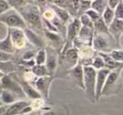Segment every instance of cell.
<instances>
[{
	"label": "cell",
	"mask_w": 123,
	"mask_h": 115,
	"mask_svg": "<svg viewBox=\"0 0 123 115\" xmlns=\"http://www.w3.org/2000/svg\"><path fill=\"white\" fill-rule=\"evenodd\" d=\"M91 1H79V7L78 10V14H84L87 10L90 9Z\"/></svg>",
	"instance_id": "obj_28"
},
{
	"label": "cell",
	"mask_w": 123,
	"mask_h": 115,
	"mask_svg": "<svg viewBox=\"0 0 123 115\" xmlns=\"http://www.w3.org/2000/svg\"><path fill=\"white\" fill-rule=\"evenodd\" d=\"M46 37L49 38L51 40L56 41V42H58V41H59V37H58L57 34H55V33L47 31V32H46Z\"/></svg>",
	"instance_id": "obj_35"
},
{
	"label": "cell",
	"mask_w": 123,
	"mask_h": 115,
	"mask_svg": "<svg viewBox=\"0 0 123 115\" xmlns=\"http://www.w3.org/2000/svg\"><path fill=\"white\" fill-rule=\"evenodd\" d=\"M115 19H123V9H122V1H120L118 5L114 10Z\"/></svg>",
	"instance_id": "obj_31"
},
{
	"label": "cell",
	"mask_w": 123,
	"mask_h": 115,
	"mask_svg": "<svg viewBox=\"0 0 123 115\" xmlns=\"http://www.w3.org/2000/svg\"><path fill=\"white\" fill-rule=\"evenodd\" d=\"M46 55V67L47 69L48 72L52 73L53 71L56 69V56L52 51H50V53Z\"/></svg>",
	"instance_id": "obj_20"
},
{
	"label": "cell",
	"mask_w": 123,
	"mask_h": 115,
	"mask_svg": "<svg viewBox=\"0 0 123 115\" xmlns=\"http://www.w3.org/2000/svg\"><path fill=\"white\" fill-rule=\"evenodd\" d=\"M24 34H25V35H26V37L28 38V40H29L34 46H36V47H38V48L43 47L44 42H43L42 39H41V37H39V36H38L36 33L33 32L32 30H31V29L26 28V29H25Z\"/></svg>",
	"instance_id": "obj_18"
},
{
	"label": "cell",
	"mask_w": 123,
	"mask_h": 115,
	"mask_svg": "<svg viewBox=\"0 0 123 115\" xmlns=\"http://www.w3.org/2000/svg\"><path fill=\"white\" fill-rule=\"evenodd\" d=\"M106 7H107V1H99V0H98V1H91L90 9L95 11L96 13H98L100 16L104 13Z\"/></svg>",
	"instance_id": "obj_21"
},
{
	"label": "cell",
	"mask_w": 123,
	"mask_h": 115,
	"mask_svg": "<svg viewBox=\"0 0 123 115\" xmlns=\"http://www.w3.org/2000/svg\"><path fill=\"white\" fill-rule=\"evenodd\" d=\"M70 75L72 76L75 84L84 89V70L81 64H77L74 67L70 69Z\"/></svg>",
	"instance_id": "obj_12"
},
{
	"label": "cell",
	"mask_w": 123,
	"mask_h": 115,
	"mask_svg": "<svg viewBox=\"0 0 123 115\" xmlns=\"http://www.w3.org/2000/svg\"><path fill=\"white\" fill-rule=\"evenodd\" d=\"M44 115H56L54 112H47V113H44Z\"/></svg>",
	"instance_id": "obj_39"
},
{
	"label": "cell",
	"mask_w": 123,
	"mask_h": 115,
	"mask_svg": "<svg viewBox=\"0 0 123 115\" xmlns=\"http://www.w3.org/2000/svg\"><path fill=\"white\" fill-rule=\"evenodd\" d=\"M2 90V86H1V81H0V92Z\"/></svg>",
	"instance_id": "obj_42"
},
{
	"label": "cell",
	"mask_w": 123,
	"mask_h": 115,
	"mask_svg": "<svg viewBox=\"0 0 123 115\" xmlns=\"http://www.w3.org/2000/svg\"><path fill=\"white\" fill-rule=\"evenodd\" d=\"M84 14H85L89 18V19L92 21L93 24H94V23H95L96 21L99 19V18H101V16L99 15L98 13H96L95 11H94L93 9H89V10H87L85 13H84Z\"/></svg>",
	"instance_id": "obj_30"
},
{
	"label": "cell",
	"mask_w": 123,
	"mask_h": 115,
	"mask_svg": "<svg viewBox=\"0 0 123 115\" xmlns=\"http://www.w3.org/2000/svg\"><path fill=\"white\" fill-rule=\"evenodd\" d=\"M51 78L49 76H45V77H39L35 82V86L37 88L38 92H44L46 96L47 97L48 90L51 84Z\"/></svg>",
	"instance_id": "obj_13"
},
{
	"label": "cell",
	"mask_w": 123,
	"mask_h": 115,
	"mask_svg": "<svg viewBox=\"0 0 123 115\" xmlns=\"http://www.w3.org/2000/svg\"><path fill=\"white\" fill-rule=\"evenodd\" d=\"M10 7H13V8H20V7H23V6L26 5V4L28 3V1H23V0H16V1H7Z\"/></svg>",
	"instance_id": "obj_32"
},
{
	"label": "cell",
	"mask_w": 123,
	"mask_h": 115,
	"mask_svg": "<svg viewBox=\"0 0 123 115\" xmlns=\"http://www.w3.org/2000/svg\"><path fill=\"white\" fill-rule=\"evenodd\" d=\"M36 54V52L34 51H26V52L24 54V56H23V60H24V61H33V58H35Z\"/></svg>",
	"instance_id": "obj_34"
},
{
	"label": "cell",
	"mask_w": 123,
	"mask_h": 115,
	"mask_svg": "<svg viewBox=\"0 0 123 115\" xmlns=\"http://www.w3.org/2000/svg\"><path fill=\"white\" fill-rule=\"evenodd\" d=\"M92 45L94 49L99 52L108 53L110 51L107 39L101 34H95V35L93 36Z\"/></svg>",
	"instance_id": "obj_9"
},
{
	"label": "cell",
	"mask_w": 123,
	"mask_h": 115,
	"mask_svg": "<svg viewBox=\"0 0 123 115\" xmlns=\"http://www.w3.org/2000/svg\"><path fill=\"white\" fill-rule=\"evenodd\" d=\"M0 21L5 24L9 29H26L25 22L15 9H9L7 12L1 14Z\"/></svg>",
	"instance_id": "obj_2"
},
{
	"label": "cell",
	"mask_w": 123,
	"mask_h": 115,
	"mask_svg": "<svg viewBox=\"0 0 123 115\" xmlns=\"http://www.w3.org/2000/svg\"><path fill=\"white\" fill-rule=\"evenodd\" d=\"M120 1H116V0H110V1H107V6L112 10H115V9L116 8V6L118 5Z\"/></svg>",
	"instance_id": "obj_37"
},
{
	"label": "cell",
	"mask_w": 123,
	"mask_h": 115,
	"mask_svg": "<svg viewBox=\"0 0 123 115\" xmlns=\"http://www.w3.org/2000/svg\"><path fill=\"white\" fill-rule=\"evenodd\" d=\"M32 108L26 101H17L7 107L4 115H21L31 113Z\"/></svg>",
	"instance_id": "obj_5"
},
{
	"label": "cell",
	"mask_w": 123,
	"mask_h": 115,
	"mask_svg": "<svg viewBox=\"0 0 123 115\" xmlns=\"http://www.w3.org/2000/svg\"><path fill=\"white\" fill-rule=\"evenodd\" d=\"M94 29L97 32V34H109V30H108V27L105 25V24L103 21L102 18H99L95 23H94Z\"/></svg>",
	"instance_id": "obj_24"
},
{
	"label": "cell",
	"mask_w": 123,
	"mask_h": 115,
	"mask_svg": "<svg viewBox=\"0 0 123 115\" xmlns=\"http://www.w3.org/2000/svg\"><path fill=\"white\" fill-rule=\"evenodd\" d=\"M79 21H80L81 25L85 26V27H88L91 29H94V24L92 23V21L89 19V18L85 14H82L80 16V19H79Z\"/></svg>",
	"instance_id": "obj_29"
},
{
	"label": "cell",
	"mask_w": 123,
	"mask_h": 115,
	"mask_svg": "<svg viewBox=\"0 0 123 115\" xmlns=\"http://www.w3.org/2000/svg\"><path fill=\"white\" fill-rule=\"evenodd\" d=\"M121 70H120V71H111V72L109 73V75H108L107 78H106V80H105L104 86H103L100 97L105 96V95H110L111 94V92L112 91L114 88L117 87L116 85L117 84L118 81H119V79H120Z\"/></svg>",
	"instance_id": "obj_7"
},
{
	"label": "cell",
	"mask_w": 123,
	"mask_h": 115,
	"mask_svg": "<svg viewBox=\"0 0 123 115\" xmlns=\"http://www.w3.org/2000/svg\"><path fill=\"white\" fill-rule=\"evenodd\" d=\"M31 73L35 76H38V77H45V76H50L49 72H48L45 65H41V66H36V65H35L31 68Z\"/></svg>",
	"instance_id": "obj_22"
},
{
	"label": "cell",
	"mask_w": 123,
	"mask_h": 115,
	"mask_svg": "<svg viewBox=\"0 0 123 115\" xmlns=\"http://www.w3.org/2000/svg\"><path fill=\"white\" fill-rule=\"evenodd\" d=\"M110 57L115 61L116 62L118 63H122L123 61V52L122 50H113L108 54Z\"/></svg>",
	"instance_id": "obj_26"
},
{
	"label": "cell",
	"mask_w": 123,
	"mask_h": 115,
	"mask_svg": "<svg viewBox=\"0 0 123 115\" xmlns=\"http://www.w3.org/2000/svg\"><path fill=\"white\" fill-rule=\"evenodd\" d=\"M84 70V90L88 99L95 103V80L96 71L92 66H83Z\"/></svg>",
	"instance_id": "obj_1"
},
{
	"label": "cell",
	"mask_w": 123,
	"mask_h": 115,
	"mask_svg": "<svg viewBox=\"0 0 123 115\" xmlns=\"http://www.w3.org/2000/svg\"><path fill=\"white\" fill-rule=\"evenodd\" d=\"M81 28V24L79 19H74L70 24H68L67 29V40H66V46L62 51V54H64L65 51L70 49V46H73L74 39L78 36L79 32V29Z\"/></svg>",
	"instance_id": "obj_3"
},
{
	"label": "cell",
	"mask_w": 123,
	"mask_h": 115,
	"mask_svg": "<svg viewBox=\"0 0 123 115\" xmlns=\"http://www.w3.org/2000/svg\"><path fill=\"white\" fill-rule=\"evenodd\" d=\"M109 33L114 35L116 39H119V36L122 34L123 30V19H114L110 26L108 27Z\"/></svg>",
	"instance_id": "obj_14"
},
{
	"label": "cell",
	"mask_w": 123,
	"mask_h": 115,
	"mask_svg": "<svg viewBox=\"0 0 123 115\" xmlns=\"http://www.w3.org/2000/svg\"><path fill=\"white\" fill-rule=\"evenodd\" d=\"M19 86H21L25 94L27 95V97H29L31 99L37 100V99H41V98H42L41 93L38 92L36 91V89H35L33 86H31L29 83L25 82V81H22L19 84Z\"/></svg>",
	"instance_id": "obj_15"
},
{
	"label": "cell",
	"mask_w": 123,
	"mask_h": 115,
	"mask_svg": "<svg viewBox=\"0 0 123 115\" xmlns=\"http://www.w3.org/2000/svg\"><path fill=\"white\" fill-rule=\"evenodd\" d=\"M7 107L5 105H3V106H0V115H4L5 113L6 109H7Z\"/></svg>",
	"instance_id": "obj_38"
},
{
	"label": "cell",
	"mask_w": 123,
	"mask_h": 115,
	"mask_svg": "<svg viewBox=\"0 0 123 115\" xmlns=\"http://www.w3.org/2000/svg\"><path fill=\"white\" fill-rule=\"evenodd\" d=\"M79 59V52L76 48H70L63 54V63L68 69H72L77 65Z\"/></svg>",
	"instance_id": "obj_10"
},
{
	"label": "cell",
	"mask_w": 123,
	"mask_h": 115,
	"mask_svg": "<svg viewBox=\"0 0 123 115\" xmlns=\"http://www.w3.org/2000/svg\"><path fill=\"white\" fill-rule=\"evenodd\" d=\"M0 81H1V86H2L3 90H6V91L14 93L17 97L24 96L25 93L19 83L16 82L11 77H9L8 75H4L0 79Z\"/></svg>",
	"instance_id": "obj_4"
},
{
	"label": "cell",
	"mask_w": 123,
	"mask_h": 115,
	"mask_svg": "<svg viewBox=\"0 0 123 115\" xmlns=\"http://www.w3.org/2000/svg\"><path fill=\"white\" fill-rule=\"evenodd\" d=\"M46 53L45 50L41 49L36 54L35 56V65L36 66H41V65H44L46 62Z\"/></svg>",
	"instance_id": "obj_25"
},
{
	"label": "cell",
	"mask_w": 123,
	"mask_h": 115,
	"mask_svg": "<svg viewBox=\"0 0 123 115\" xmlns=\"http://www.w3.org/2000/svg\"><path fill=\"white\" fill-rule=\"evenodd\" d=\"M15 51V48L13 46V43L11 41L10 33L8 29V34L6 35L5 39L3 40H0V51L5 52L7 54H12Z\"/></svg>",
	"instance_id": "obj_16"
},
{
	"label": "cell",
	"mask_w": 123,
	"mask_h": 115,
	"mask_svg": "<svg viewBox=\"0 0 123 115\" xmlns=\"http://www.w3.org/2000/svg\"><path fill=\"white\" fill-rule=\"evenodd\" d=\"M111 71L106 68H103L96 71V80H95V102H98L100 98L101 92H102L103 86L105 82L109 73Z\"/></svg>",
	"instance_id": "obj_8"
},
{
	"label": "cell",
	"mask_w": 123,
	"mask_h": 115,
	"mask_svg": "<svg viewBox=\"0 0 123 115\" xmlns=\"http://www.w3.org/2000/svg\"><path fill=\"white\" fill-rule=\"evenodd\" d=\"M101 18H102L103 21L105 24V25L107 27H109L110 24L112 23V21L114 20L115 19V14H114V10L111 9L109 7H106V9H105L104 13L101 15Z\"/></svg>",
	"instance_id": "obj_23"
},
{
	"label": "cell",
	"mask_w": 123,
	"mask_h": 115,
	"mask_svg": "<svg viewBox=\"0 0 123 115\" xmlns=\"http://www.w3.org/2000/svg\"><path fill=\"white\" fill-rule=\"evenodd\" d=\"M51 9H52L54 14L57 16L58 19H59L61 22L66 23L67 21H68L69 18H70V14H69L68 11L66 10L65 9L57 7V6L52 4V5H51Z\"/></svg>",
	"instance_id": "obj_19"
},
{
	"label": "cell",
	"mask_w": 123,
	"mask_h": 115,
	"mask_svg": "<svg viewBox=\"0 0 123 115\" xmlns=\"http://www.w3.org/2000/svg\"><path fill=\"white\" fill-rule=\"evenodd\" d=\"M21 115H34V114H33V113H31H31H25V114H21Z\"/></svg>",
	"instance_id": "obj_41"
},
{
	"label": "cell",
	"mask_w": 123,
	"mask_h": 115,
	"mask_svg": "<svg viewBox=\"0 0 123 115\" xmlns=\"http://www.w3.org/2000/svg\"><path fill=\"white\" fill-rule=\"evenodd\" d=\"M92 67L94 68V70H101L103 69V68H105V62L104 61H103V59L101 58V56H99V55H98L97 56H95V57L94 58V60L92 61Z\"/></svg>",
	"instance_id": "obj_27"
},
{
	"label": "cell",
	"mask_w": 123,
	"mask_h": 115,
	"mask_svg": "<svg viewBox=\"0 0 123 115\" xmlns=\"http://www.w3.org/2000/svg\"><path fill=\"white\" fill-rule=\"evenodd\" d=\"M4 76V73H3L2 71H0V79H1V78H2V77H3V76Z\"/></svg>",
	"instance_id": "obj_40"
},
{
	"label": "cell",
	"mask_w": 123,
	"mask_h": 115,
	"mask_svg": "<svg viewBox=\"0 0 123 115\" xmlns=\"http://www.w3.org/2000/svg\"><path fill=\"white\" fill-rule=\"evenodd\" d=\"M10 58H11L10 54H7L5 52L0 51V61L1 62H5V61H9Z\"/></svg>",
	"instance_id": "obj_36"
},
{
	"label": "cell",
	"mask_w": 123,
	"mask_h": 115,
	"mask_svg": "<svg viewBox=\"0 0 123 115\" xmlns=\"http://www.w3.org/2000/svg\"><path fill=\"white\" fill-rule=\"evenodd\" d=\"M16 98H17V96H15L14 93L10 92L9 91L2 89L0 92V102L3 105L9 106V105L13 104L15 102H17Z\"/></svg>",
	"instance_id": "obj_17"
},
{
	"label": "cell",
	"mask_w": 123,
	"mask_h": 115,
	"mask_svg": "<svg viewBox=\"0 0 123 115\" xmlns=\"http://www.w3.org/2000/svg\"><path fill=\"white\" fill-rule=\"evenodd\" d=\"M9 9H10V6L9 5L7 1L0 0V14H4V13L7 12Z\"/></svg>",
	"instance_id": "obj_33"
},
{
	"label": "cell",
	"mask_w": 123,
	"mask_h": 115,
	"mask_svg": "<svg viewBox=\"0 0 123 115\" xmlns=\"http://www.w3.org/2000/svg\"><path fill=\"white\" fill-rule=\"evenodd\" d=\"M10 33L11 41L14 47L22 48L25 46V34L22 29H9Z\"/></svg>",
	"instance_id": "obj_11"
},
{
	"label": "cell",
	"mask_w": 123,
	"mask_h": 115,
	"mask_svg": "<svg viewBox=\"0 0 123 115\" xmlns=\"http://www.w3.org/2000/svg\"><path fill=\"white\" fill-rule=\"evenodd\" d=\"M21 15V17L23 18V19L25 20V22L29 23L31 25L36 26L38 29H41L42 28V24H41V19L40 17V13L35 8H31L28 9L26 10L24 9V12H21V14H19Z\"/></svg>",
	"instance_id": "obj_6"
}]
</instances>
